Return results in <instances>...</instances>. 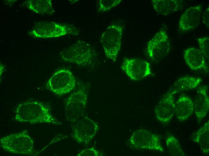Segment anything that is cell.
Listing matches in <instances>:
<instances>
[{"mask_svg":"<svg viewBox=\"0 0 209 156\" xmlns=\"http://www.w3.org/2000/svg\"><path fill=\"white\" fill-rule=\"evenodd\" d=\"M15 119L19 122L32 124L46 123L56 125L62 123L51 113L49 109L37 101H27L18 105L15 112Z\"/></svg>","mask_w":209,"mask_h":156,"instance_id":"obj_1","label":"cell"},{"mask_svg":"<svg viewBox=\"0 0 209 156\" xmlns=\"http://www.w3.org/2000/svg\"><path fill=\"white\" fill-rule=\"evenodd\" d=\"M64 61L83 66H91L94 64L97 54L89 44L79 40L62 51L60 54Z\"/></svg>","mask_w":209,"mask_h":156,"instance_id":"obj_2","label":"cell"},{"mask_svg":"<svg viewBox=\"0 0 209 156\" xmlns=\"http://www.w3.org/2000/svg\"><path fill=\"white\" fill-rule=\"evenodd\" d=\"M34 145L33 140L26 130L10 134L0 139L1 148L13 154H34Z\"/></svg>","mask_w":209,"mask_h":156,"instance_id":"obj_3","label":"cell"},{"mask_svg":"<svg viewBox=\"0 0 209 156\" xmlns=\"http://www.w3.org/2000/svg\"><path fill=\"white\" fill-rule=\"evenodd\" d=\"M80 32L73 25L43 21L37 23L29 34L35 38H51L68 34L77 35Z\"/></svg>","mask_w":209,"mask_h":156,"instance_id":"obj_4","label":"cell"},{"mask_svg":"<svg viewBox=\"0 0 209 156\" xmlns=\"http://www.w3.org/2000/svg\"><path fill=\"white\" fill-rule=\"evenodd\" d=\"M123 27L119 23H113L102 34L101 41L105 54L109 59L115 62L120 50Z\"/></svg>","mask_w":209,"mask_h":156,"instance_id":"obj_5","label":"cell"},{"mask_svg":"<svg viewBox=\"0 0 209 156\" xmlns=\"http://www.w3.org/2000/svg\"><path fill=\"white\" fill-rule=\"evenodd\" d=\"M87 99V89L84 86L68 98L65 108L67 121L73 123L85 116Z\"/></svg>","mask_w":209,"mask_h":156,"instance_id":"obj_6","label":"cell"},{"mask_svg":"<svg viewBox=\"0 0 209 156\" xmlns=\"http://www.w3.org/2000/svg\"><path fill=\"white\" fill-rule=\"evenodd\" d=\"M76 79L72 73L66 69H59L55 72L46 84L47 88L59 96L68 93L76 87Z\"/></svg>","mask_w":209,"mask_h":156,"instance_id":"obj_7","label":"cell"},{"mask_svg":"<svg viewBox=\"0 0 209 156\" xmlns=\"http://www.w3.org/2000/svg\"><path fill=\"white\" fill-rule=\"evenodd\" d=\"M73 124L71 137L80 144L89 143L95 136L99 129L96 122L86 116Z\"/></svg>","mask_w":209,"mask_h":156,"instance_id":"obj_8","label":"cell"},{"mask_svg":"<svg viewBox=\"0 0 209 156\" xmlns=\"http://www.w3.org/2000/svg\"><path fill=\"white\" fill-rule=\"evenodd\" d=\"M129 143L130 146L137 149H147L163 152V147L159 136L147 130L141 129L133 133Z\"/></svg>","mask_w":209,"mask_h":156,"instance_id":"obj_9","label":"cell"},{"mask_svg":"<svg viewBox=\"0 0 209 156\" xmlns=\"http://www.w3.org/2000/svg\"><path fill=\"white\" fill-rule=\"evenodd\" d=\"M171 46L165 30L162 29L148 42L147 46V54L154 62H159L169 53Z\"/></svg>","mask_w":209,"mask_h":156,"instance_id":"obj_10","label":"cell"},{"mask_svg":"<svg viewBox=\"0 0 209 156\" xmlns=\"http://www.w3.org/2000/svg\"><path fill=\"white\" fill-rule=\"evenodd\" d=\"M121 68L133 81H138L152 75L150 65L146 61L139 58H125Z\"/></svg>","mask_w":209,"mask_h":156,"instance_id":"obj_11","label":"cell"},{"mask_svg":"<svg viewBox=\"0 0 209 156\" xmlns=\"http://www.w3.org/2000/svg\"><path fill=\"white\" fill-rule=\"evenodd\" d=\"M174 95L168 91L161 98L155 109L156 119L164 124L170 122L174 114Z\"/></svg>","mask_w":209,"mask_h":156,"instance_id":"obj_12","label":"cell"},{"mask_svg":"<svg viewBox=\"0 0 209 156\" xmlns=\"http://www.w3.org/2000/svg\"><path fill=\"white\" fill-rule=\"evenodd\" d=\"M202 6L198 5L188 8L181 15L179 23V31L181 33L190 31L199 24Z\"/></svg>","mask_w":209,"mask_h":156,"instance_id":"obj_13","label":"cell"},{"mask_svg":"<svg viewBox=\"0 0 209 156\" xmlns=\"http://www.w3.org/2000/svg\"><path fill=\"white\" fill-rule=\"evenodd\" d=\"M208 88L207 86L200 87L198 89L193 102L194 111L199 124L206 116L209 110V99L207 93Z\"/></svg>","mask_w":209,"mask_h":156,"instance_id":"obj_14","label":"cell"},{"mask_svg":"<svg viewBox=\"0 0 209 156\" xmlns=\"http://www.w3.org/2000/svg\"><path fill=\"white\" fill-rule=\"evenodd\" d=\"M183 56L186 64L192 70H202L208 72L205 58L199 50L194 47L188 48L184 51Z\"/></svg>","mask_w":209,"mask_h":156,"instance_id":"obj_15","label":"cell"},{"mask_svg":"<svg viewBox=\"0 0 209 156\" xmlns=\"http://www.w3.org/2000/svg\"><path fill=\"white\" fill-rule=\"evenodd\" d=\"M194 111L193 102L189 97L184 94L180 95L175 104L174 114L180 121H184L192 115Z\"/></svg>","mask_w":209,"mask_h":156,"instance_id":"obj_16","label":"cell"},{"mask_svg":"<svg viewBox=\"0 0 209 156\" xmlns=\"http://www.w3.org/2000/svg\"><path fill=\"white\" fill-rule=\"evenodd\" d=\"M152 2L154 9L163 15L181 10L185 4L183 1L180 0H153Z\"/></svg>","mask_w":209,"mask_h":156,"instance_id":"obj_17","label":"cell"},{"mask_svg":"<svg viewBox=\"0 0 209 156\" xmlns=\"http://www.w3.org/2000/svg\"><path fill=\"white\" fill-rule=\"evenodd\" d=\"M202 81L200 77L183 76L177 80L168 91L174 94L196 88Z\"/></svg>","mask_w":209,"mask_h":156,"instance_id":"obj_18","label":"cell"},{"mask_svg":"<svg viewBox=\"0 0 209 156\" xmlns=\"http://www.w3.org/2000/svg\"><path fill=\"white\" fill-rule=\"evenodd\" d=\"M191 139L199 145L204 154L207 155L209 153V121L194 132Z\"/></svg>","mask_w":209,"mask_h":156,"instance_id":"obj_19","label":"cell"},{"mask_svg":"<svg viewBox=\"0 0 209 156\" xmlns=\"http://www.w3.org/2000/svg\"><path fill=\"white\" fill-rule=\"evenodd\" d=\"M24 4L29 10L40 14H51L55 12L51 0H28Z\"/></svg>","mask_w":209,"mask_h":156,"instance_id":"obj_20","label":"cell"},{"mask_svg":"<svg viewBox=\"0 0 209 156\" xmlns=\"http://www.w3.org/2000/svg\"><path fill=\"white\" fill-rule=\"evenodd\" d=\"M166 146L170 155L172 156H185L178 140L173 135L169 134L166 138Z\"/></svg>","mask_w":209,"mask_h":156,"instance_id":"obj_21","label":"cell"},{"mask_svg":"<svg viewBox=\"0 0 209 156\" xmlns=\"http://www.w3.org/2000/svg\"><path fill=\"white\" fill-rule=\"evenodd\" d=\"M121 0H100L98 3V11L103 12L108 11L121 2Z\"/></svg>","mask_w":209,"mask_h":156,"instance_id":"obj_22","label":"cell"},{"mask_svg":"<svg viewBox=\"0 0 209 156\" xmlns=\"http://www.w3.org/2000/svg\"><path fill=\"white\" fill-rule=\"evenodd\" d=\"M201 51L207 60L209 58V38L208 37L198 38L197 39Z\"/></svg>","mask_w":209,"mask_h":156,"instance_id":"obj_23","label":"cell"},{"mask_svg":"<svg viewBox=\"0 0 209 156\" xmlns=\"http://www.w3.org/2000/svg\"><path fill=\"white\" fill-rule=\"evenodd\" d=\"M103 155L94 147L86 148L81 151L77 156H99Z\"/></svg>","mask_w":209,"mask_h":156,"instance_id":"obj_24","label":"cell"},{"mask_svg":"<svg viewBox=\"0 0 209 156\" xmlns=\"http://www.w3.org/2000/svg\"><path fill=\"white\" fill-rule=\"evenodd\" d=\"M203 22L206 26L209 28V7L204 11L203 15Z\"/></svg>","mask_w":209,"mask_h":156,"instance_id":"obj_25","label":"cell"}]
</instances>
